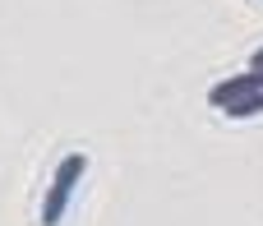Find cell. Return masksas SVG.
Here are the masks:
<instances>
[{
  "instance_id": "cell-1",
  "label": "cell",
  "mask_w": 263,
  "mask_h": 226,
  "mask_svg": "<svg viewBox=\"0 0 263 226\" xmlns=\"http://www.w3.org/2000/svg\"><path fill=\"white\" fill-rule=\"evenodd\" d=\"M83 171H88V157H83V153H69V157L55 166V180H51V190H46V199H42V226H55L65 217L69 194H74V185H79Z\"/></svg>"
},
{
  "instance_id": "cell-2",
  "label": "cell",
  "mask_w": 263,
  "mask_h": 226,
  "mask_svg": "<svg viewBox=\"0 0 263 226\" xmlns=\"http://www.w3.org/2000/svg\"><path fill=\"white\" fill-rule=\"evenodd\" d=\"M250 92H263V74H259V69H245V74H236V79H222V83H213L208 102H213L217 111H227L231 102H240V97H250Z\"/></svg>"
},
{
  "instance_id": "cell-3",
  "label": "cell",
  "mask_w": 263,
  "mask_h": 226,
  "mask_svg": "<svg viewBox=\"0 0 263 226\" xmlns=\"http://www.w3.org/2000/svg\"><path fill=\"white\" fill-rule=\"evenodd\" d=\"M259 111H263V92H250V97H240V102L227 106L231 120H250V116H259Z\"/></svg>"
},
{
  "instance_id": "cell-4",
  "label": "cell",
  "mask_w": 263,
  "mask_h": 226,
  "mask_svg": "<svg viewBox=\"0 0 263 226\" xmlns=\"http://www.w3.org/2000/svg\"><path fill=\"white\" fill-rule=\"evenodd\" d=\"M250 69H259V74H263V46L254 51V55H250Z\"/></svg>"
}]
</instances>
